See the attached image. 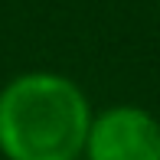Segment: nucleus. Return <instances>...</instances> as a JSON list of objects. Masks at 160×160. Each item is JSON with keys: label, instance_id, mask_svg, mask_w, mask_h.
<instances>
[{"label": "nucleus", "instance_id": "obj_1", "mask_svg": "<svg viewBox=\"0 0 160 160\" xmlns=\"http://www.w3.org/2000/svg\"><path fill=\"white\" fill-rule=\"evenodd\" d=\"M92 101L75 78L49 69L20 72L0 88L3 160H82Z\"/></svg>", "mask_w": 160, "mask_h": 160}, {"label": "nucleus", "instance_id": "obj_2", "mask_svg": "<svg viewBox=\"0 0 160 160\" xmlns=\"http://www.w3.org/2000/svg\"><path fill=\"white\" fill-rule=\"evenodd\" d=\"M82 160H160V121L141 105H111L92 118Z\"/></svg>", "mask_w": 160, "mask_h": 160}]
</instances>
